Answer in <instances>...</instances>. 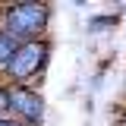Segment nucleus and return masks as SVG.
<instances>
[{"instance_id":"nucleus-1","label":"nucleus","mask_w":126,"mask_h":126,"mask_svg":"<svg viewBox=\"0 0 126 126\" xmlns=\"http://www.w3.org/2000/svg\"><path fill=\"white\" fill-rule=\"evenodd\" d=\"M50 22V10L44 3H13L3 10V32L13 35L19 44L38 41Z\"/></svg>"},{"instance_id":"nucleus-2","label":"nucleus","mask_w":126,"mask_h":126,"mask_svg":"<svg viewBox=\"0 0 126 126\" xmlns=\"http://www.w3.org/2000/svg\"><path fill=\"white\" fill-rule=\"evenodd\" d=\"M47 54H50V44H47L44 38L19 44V47H16V54H13V60L6 63V76L13 79L16 85H22L25 79L38 76V73L44 69V63H47Z\"/></svg>"},{"instance_id":"nucleus-3","label":"nucleus","mask_w":126,"mask_h":126,"mask_svg":"<svg viewBox=\"0 0 126 126\" xmlns=\"http://www.w3.org/2000/svg\"><path fill=\"white\" fill-rule=\"evenodd\" d=\"M10 110L19 113V123L22 126H38L44 120V98L38 92H32L29 85H10Z\"/></svg>"},{"instance_id":"nucleus-4","label":"nucleus","mask_w":126,"mask_h":126,"mask_svg":"<svg viewBox=\"0 0 126 126\" xmlns=\"http://www.w3.org/2000/svg\"><path fill=\"white\" fill-rule=\"evenodd\" d=\"M16 47H19V41H16L13 35H6V32L0 29V66H3V69H6V63L13 60Z\"/></svg>"},{"instance_id":"nucleus-5","label":"nucleus","mask_w":126,"mask_h":126,"mask_svg":"<svg viewBox=\"0 0 126 126\" xmlns=\"http://www.w3.org/2000/svg\"><path fill=\"white\" fill-rule=\"evenodd\" d=\"M10 110V94H6V88H0V113H6Z\"/></svg>"},{"instance_id":"nucleus-6","label":"nucleus","mask_w":126,"mask_h":126,"mask_svg":"<svg viewBox=\"0 0 126 126\" xmlns=\"http://www.w3.org/2000/svg\"><path fill=\"white\" fill-rule=\"evenodd\" d=\"M0 126H22L19 120H10V117H0Z\"/></svg>"}]
</instances>
